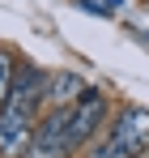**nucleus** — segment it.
Returning a JSON list of instances; mask_svg holds the SVG:
<instances>
[{"label":"nucleus","instance_id":"1","mask_svg":"<svg viewBox=\"0 0 149 158\" xmlns=\"http://www.w3.org/2000/svg\"><path fill=\"white\" fill-rule=\"evenodd\" d=\"M43 94H47V73L38 64H22L13 90H9V103L0 107V158L26 154V145L34 137V124H38Z\"/></svg>","mask_w":149,"mask_h":158},{"label":"nucleus","instance_id":"7","mask_svg":"<svg viewBox=\"0 0 149 158\" xmlns=\"http://www.w3.org/2000/svg\"><path fill=\"white\" fill-rule=\"evenodd\" d=\"M132 34H136V39H141V43L149 47V30H136V26H132Z\"/></svg>","mask_w":149,"mask_h":158},{"label":"nucleus","instance_id":"3","mask_svg":"<svg viewBox=\"0 0 149 158\" xmlns=\"http://www.w3.org/2000/svg\"><path fill=\"white\" fill-rule=\"evenodd\" d=\"M107 94L102 90H85L73 107H68V145H73V154L81 145H94V137L107 128Z\"/></svg>","mask_w":149,"mask_h":158},{"label":"nucleus","instance_id":"8","mask_svg":"<svg viewBox=\"0 0 149 158\" xmlns=\"http://www.w3.org/2000/svg\"><path fill=\"white\" fill-rule=\"evenodd\" d=\"M145 158H149V154H145Z\"/></svg>","mask_w":149,"mask_h":158},{"label":"nucleus","instance_id":"6","mask_svg":"<svg viewBox=\"0 0 149 158\" xmlns=\"http://www.w3.org/2000/svg\"><path fill=\"white\" fill-rule=\"evenodd\" d=\"M17 60H13V52H4L0 47V107L9 103V90H13V81H17Z\"/></svg>","mask_w":149,"mask_h":158},{"label":"nucleus","instance_id":"4","mask_svg":"<svg viewBox=\"0 0 149 158\" xmlns=\"http://www.w3.org/2000/svg\"><path fill=\"white\" fill-rule=\"evenodd\" d=\"M22 158H73V145H68V107H51V111L38 115L34 137H30Z\"/></svg>","mask_w":149,"mask_h":158},{"label":"nucleus","instance_id":"2","mask_svg":"<svg viewBox=\"0 0 149 158\" xmlns=\"http://www.w3.org/2000/svg\"><path fill=\"white\" fill-rule=\"evenodd\" d=\"M145 154H149V107L119 111L90 145V158H145Z\"/></svg>","mask_w":149,"mask_h":158},{"label":"nucleus","instance_id":"5","mask_svg":"<svg viewBox=\"0 0 149 158\" xmlns=\"http://www.w3.org/2000/svg\"><path fill=\"white\" fill-rule=\"evenodd\" d=\"M85 90H90V85L77 77V73H51L47 77V94H43V111H51V107H73Z\"/></svg>","mask_w":149,"mask_h":158}]
</instances>
